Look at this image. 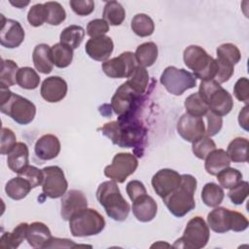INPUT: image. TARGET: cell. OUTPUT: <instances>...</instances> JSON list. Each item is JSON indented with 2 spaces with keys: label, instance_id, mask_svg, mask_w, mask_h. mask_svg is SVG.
Returning a JSON list of instances; mask_svg holds the SVG:
<instances>
[{
  "label": "cell",
  "instance_id": "obj_3",
  "mask_svg": "<svg viewBox=\"0 0 249 249\" xmlns=\"http://www.w3.org/2000/svg\"><path fill=\"white\" fill-rule=\"evenodd\" d=\"M96 198L109 218L117 222H123L127 218L130 206L122 196L115 181L101 183L96 190Z\"/></svg>",
  "mask_w": 249,
  "mask_h": 249
},
{
  "label": "cell",
  "instance_id": "obj_37",
  "mask_svg": "<svg viewBox=\"0 0 249 249\" xmlns=\"http://www.w3.org/2000/svg\"><path fill=\"white\" fill-rule=\"evenodd\" d=\"M132 31L139 37L151 36L155 31L154 20L146 14L135 15L130 23Z\"/></svg>",
  "mask_w": 249,
  "mask_h": 249
},
{
  "label": "cell",
  "instance_id": "obj_32",
  "mask_svg": "<svg viewBox=\"0 0 249 249\" xmlns=\"http://www.w3.org/2000/svg\"><path fill=\"white\" fill-rule=\"evenodd\" d=\"M103 19L109 25H121L125 18V11L122 4L118 1H108L103 9Z\"/></svg>",
  "mask_w": 249,
  "mask_h": 249
},
{
  "label": "cell",
  "instance_id": "obj_29",
  "mask_svg": "<svg viewBox=\"0 0 249 249\" xmlns=\"http://www.w3.org/2000/svg\"><path fill=\"white\" fill-rule=\"evenodd\" d=\"M158 54V46L154 42H145L139 45L134 53L138 65L145 68L152 66L156 62Z\"/></svg>",
  "mask_w": 249,
  "mask_h": 249
},
{
  "label": "cell",
  "instance_id": "obj_55",
  "mask_svg": "<svg viewBox=\"0 0 249 249\" xmlns=\"http://www.w3.org/2000/svg\"><path fill=\"white\" fill-rule=\"evenodd\" d=\"M238 123L240 127H242L245 130H248V105L247 104L239 112Z\"/></svg>",
  "mask_w": 249,
  "mask_h": 249
},
{
  "label": "cell",
  "instance_id": "obj_31",
  "mask_svg": "<svg viewBox=\"0 0 249 249\" xmlns=\"http://www.w3.org/2000/svg\"><path fill=\"white\" fill-rule=\"evenodd\" d=\"M202 202L208 207H217L220 205L225 197L224 190L216 183H206L201 191Z\"/></svg>",
  "mask_w": 249,
  "mask_h": 249
},
{
  "label": "cell",
  "instance_id": "obj_46",
  "mask_svg": "<svg viewBox=\"0 0 249 249\" xmlns=\"http://www.w3.org/2000/svg\"><path fill=\"white\" fill-rule=\"evenodd\" d=\"M217 65H218V72L214 80H216L219 84L228 82L234 72V65L231 62L217 57L216 59Z\"/></svg>",
  "mask_w": 249,
  "mask_h": 249
},
{
  "label": "cell",
  "instance_id": "obj_26",
  "mask_svg": "<svg viewBox=\"0 0 249 249\" xmlns=\"http://www.w3.org/2000/svg\"><path fill=\"white\" fill-rule=\"evenodd\" d=\"M231 160L227 152L223 149L213 150L206 158L204 167L208 174L216 176L221 170L230 166Z\"/></svg>",
  "mask_w": 249,
  "mask_h": 249
},
{
  "label": "cell",
  "instance_id": "obj_30",
  "mask_svg": "<svg viewBox=\"0 0 249 249\" xmlns=\"http://www.w3.org/2000/svg\"><path fill=\"white\" fill-rule=\"evenodd\" d=\"M248 139L245 137L233 138L227 148V154L233 162H247L248 156Z\"/></svg>",
  "mask_w": 249,
  "mask_h": 249
},
{
  "label": "cell",
  "instance_id": "obj_53",
  "mask_svg": "<svg viewBox=\"0 0 249 249\" xmlns=\"http://www.w3.org/2000/svg\"><path fill=\"white\" fill-rule=\"evenodd\" d=\"M125 191H126V194L131 201H134L136 198L147 194V190H146L144 184L138 180L129 181L126 184Z\"/></svg>",
  "mask_w": 249,
  "mask_h": 249
},
{
  "label": "cell",
  "instance_id": "obj_5",
  "mask_svg": "<svg viewBox=\"0 0 249 249\" xmlns=\"http://www.w3.org/2000/svg\"><path fill=\"white\" fill-rule=\"evenodd\" d=\"M183 59L196 79L201 81L215 79L218 72L217 62L203 48L196 45L187 47L183 53Z\"/></svg>",
  "mask_w": 249,
  "mask_h": 249
},
{
  "label": "cell",
  "instance_id": "obj_9",
  "mask_svg": "<svg viewBox=\"0 0 249 249\" xmlns=\"http://www.w3.org/2000/svg\"><path fill=\"white\" fill-rule=\"evenodd\" d=\"M210 237L209 227L200 216L192 218L184 230L183 235L178 238L173 247L187 249H200L206 246Z\"/></svg>",
  "mask_w": 249,
  "mask_h": 249
},
{
  "label": "cell",
  "instance_id": "obj_50",
  "mask_svg": "<svg viewBox=\"0 0 249 249\" xmlns=\"http://www.w3.org/2000/svg\"><path fill=\"white\" fill-rule=\"evenodd\" d=\"M69 5L72 11L81 17L89 16L94 10V2L92 0H71Z\"/></svg>",
  "mask_w": 249,
  "mask_h": 249
},
{
  "label": "cell",
  "instance_id": "obj_4",
  "mask_svg": "<svg viewBox=\"0 0 249 249\" xmlns=\"http://www.w3.org/2000/svg\"><path fill=\"white\" fill-rule=\"evenodd\" d=\"M0 111L18 124H28L36 115V106L27 98L14 93L9 89H1Z\"/></svg>",
  "mask_w": 249,
  "mask_h": 249
},
{
  "label": "cell",
  "instance_id": "obj_42",
  "mask_svg": "<svg viewBox=\"0 0 249 249\" xmlns=\"http://www.w3.org/2000/svg\"><path fill=\"white\" fill-rule=\"evenodd\" d=\"M215 149V142L207 135H203L192 143V151L199 160H205V158Z\"/></svg>",
  "mask_w": 249,
  "mask_h": 249
},
{
  "label": "cell",
  "instance_id": "obj_39",
  "mask_svg": "<svg viewBox=\"0 0 249 249\" xmlns=\"http://www.w3.org/2000/svg\"><path fill=\"white\" fill-rule=\"evenodd\" d=\"M184 106L186 108V113L196 116V117H203L209 111L208 105L206 102L201 98L198 92H195L190 94L184 102Z\"/></svg>",
  "mask_w": 249,
  "mask_h": 249
},
{
  "label": "cell",
  "instance_id": "obj_45",
  "mask_svg": "<svg viewBox=\"0 0 249 249\" xmlns=\"http://www.w3.org/2000/svg\"><path fill=\"white\" fill-rule=\"evenodd\" d=\"M248 194H249V184H248V182L247 181H241L235 187L230 189V192L228 193V196L233 204L239 205V204H242L244 202V200L248 196Z\"/></svg>",
  "mask_w": 249,
  "mask_h": 249
},
{
  "label": "cell",
  "instance_id": "obj_12",
  "mask_svg": "<svg viewBox=\"0 0 249 249\" xmlns=\"http://www.w3.org/2000/svg\"><path fill=\"white\" fill-rule=\"evenodd\" d=\"M42 170L44 173L42 183L43 194L50 198L61 197L68 188V182L63 170L56 165L46 166Z\"/></svg>",
  "mask_w": 249,
  "mask_h": 249
},
{
  "label": "cell",
  "instance_id": "obj_28",
  "mask_svg": "<svg viewBox=\"0 0 249 249\" xmlns=\"http://www.w3.org/2000/svg\"><path fill=\"white\" fill-rule=\"evenodd\" d=\"M27 228V223H20L13 230V231L4 232L0 238V247L5 249L18 248L21 242L26 239Z\"/></svg>",
  "mask_w": 249,
  "mask_h": 249
},
{
  "label": "cell",
  "instance_id": "obj_6",
  "mask_svg": "<svg viewBox=\"0 0 249 249\" xmlns=\"http://www.w3.org/2000/svg\"><path fill=\"white\" fill-rule=\"evenodd\" d=\"M198 93L208 105L209 111L220 117L228 115L233 107L231 93L214 79L201 81Z\"/></svg>",
  "mask_w": 249,
  "mask_h": 249
},
{
  "label": "cell",
  "instance_id": "obj_21",
  "mask_svg": "<svg viewBox=\"0 0 249 249\" xmlns=\"http://www.w3.org/2000/svg\"><path fill=\"white\" fill-rule=\"evenodd\" d=\"M59 139L53 134L42 135L35 143L34 152L43 160H50L56 158L60 152Z\"/></svg>",
  "mask_w": 249,
  "mask_h": 249
},
{
  "label": "cell",
  "instance_id": "obj_44",
  "mask_svg": "<svg viewBox=\"0 0 249 249\" xmlns=\"http://www.w3.org/2000/svg\"><path fill=\"white\" fill-rule=\"evenodd\" d=\"M27 20L30 25L34 27L41 26L47 20V10L46 7L41 3L33 5L27 14Z\"/></svg>",
  "mask_w": 249,
  "mask_h": 249
},
{
  "label": "cell",
  "instance_id": "obj_10",
  "mask_svg": "<svg viewBox=\"0 0 249 249\" xmlns=\"http://www.w3.org/2000/svg\"><path fill=\"white\" fill-rule=\"evenodd\" d=\"M160 81L165 89L173 95H181L196 86V78L193 73L175 66H167L161 73Z\"/></svg>",
  "mask_w": 249,
  "mask_h": 249
},
{
  "label": "cell",
  "instance_id": "obj_20",
  "mask_svg": "<svg viewBox=\"0 0 249 249\" xmlns=\"http://www.w3.org/2000/svg\"><path fill=\"white\" fill-rule=\"evenodd\" d=\"M114 43L109 36H99L88 40L85 46L87 54L96 61H106L112 54Z\"/></svg>",
  "mask_w": 249,
  "mask_h": 249
},
{
  "label": "cell",
  "instance_id": "obj_25",
  "mask_svg": "<svg viewBox=\"0 0 249 249\" xmlns=\"http://www.w3.org/2000/svg\"><path fill=\"white\" fill-rule=\"evenodd\" d=\"M32 60L35 68L39 72L43 74H49L53 71V61L52 57V52L50 46L47 44H39L34 48Z\"/></svg>",
  "mask_w": 249,
  "mask_h": 249
},
{
  "label": "cell",
  "instance_id": "obj_23",
  "mask_svg": "<svg viewBox=\"0 0 249 249\" xmlns=\"http://www.w3.org/2000/svg\"><path fill=\"white\" fill-rule=\"evenodd\" d=\"M8 167L15 173L22 172L29 165V150L25 143L17 142L7 157Z\"/></svg>",
  "mask_w": 249,
  "mask_h": 249
},
{
  "label": "cell",
  "instance_id": "obj_18",
  "mask_svg": "<svg viewBox=\"0 0 249 249\" xmlns=\"http://www.w3.org/2000/svg\"><path fill=\"white\" fill-rule=\"evenodd\" d=\"M88 207L86 195L80 190L67 191L60 201V215L63 220L69 221L72 216Z\"/></svg>",
  "mask_w": 249,
  "mask_h": 249
},
{
  "label": "cell",
  "instance_id": "obj_38",
  "mask_svg": "<svg viewBox=\"0 0 249 249\" xmlns=\"http://www.w3.org/2000/svg\"><path fill=\"white\" fill-rule=\"evenodd\" d=\"M17 84L24 89H35L40 84V76L31 67H21L17 74Z\"/></svg>",
  "mask_w": 249,
  "mask_h": 249
},
{
  "label": "cell",
  "instance_id": "obj_2",
  "mask_svg": "<svg viewBox=\"0 0 249 249\" xmlns=\"http://www.w3.org/2000/svg\"><path fill=\"white\" fill-rule=\"evenodd\" d=\"M197 181L191 174H182L179 186L162 198L168 211L175 217L181 218L196 207L195 193Z\"/></svg>",
  "mask_w": 249,
  "mask_h": 249
},
{
  "label": "cell",
  "instance_id": "obj_41",
  "mask_svg": "<svg viewBox=\"0 0 249 249\" xmlns=\"http://www.w3.org/2000/svg\"><path fill=\"white\" fill-rule=\"evenodd\" d=\"M47 10L46 22L50 25H59L66 18V12L61 4L55 1H49L44 3Z\"/></svg>",
  "mask_w": 249,
  "mask_h": 249
},
{
  "label": "cell",
  "instance_id": "obj_54",
  "mask_svg": "<svg viewBox=\"0 0 249 249\" xmlns=\"http://www.w3.org/2000/svg\"><path fill=\"white\" fill-rule=\"evenodd\" d=\"M80 246L79 244L74 243L71 239L68 238H58V237H51L45 248H74Z\"/></svg>",
  "mask_w": 249,
  "mask_h": 249
},
{
  "label": "cell",
  "instance_id": "obj_19",
  "mask_svg": "<svg viewBox=\"0 0 249 249\" xmlns=\"http://www.w3.org/2000/svg\"><path fill=\"white\" fill-rule=\"evenodd\" d=\"M67 90L68 87L64 79L58 76H51L43 81L40 93L47 102L55 103L66 96Z\"/></svg>",
  "mask_w": 249,
  "mask_h": 249
},
{
  "label": "cell",
  "instance_id": "obj_1",
  "mask_svg": "<svg viewBox=\"0 0 249 249\" xmlns=\"http://www.w3.org/2000/svg\"><path fill=\"white\" fill-rule=\"evenodd\" d=\"M100 129L113 144L124 148H137L146 138V128L134 114L119 117L117 121L106 123Z\"/></svg>",
  "mask_w": 249,
  "mask_h": 249
},
{
  "label": "cell",
  "instance_id": "obj_11",
  "mask_svg": "<svg viewBox=\"0 0 249 249\" xmlns=\"http://www.w3.org/2000/svg\"><path fill=\"white\" fill-rule=\"evenodd\" d=\"M138 167V160L130 153H118L112 163L104 168V175L116 183H124Z\"/></svg>",
  "mask_w": 249,
  "mask_h": 249
},
{
  "label": "cell",
  "instance_id": "obj_13",
  "mask_svg": "<svg viewBox=\"0 0 249 249\" xmlns=\"http://www.w3.org/2000/svg\"><path fill=\"white\" fill-rule=\"evenodd\" d=\"M140 96L124 82L117 89L112 96L111 107L119 117L134 114L140 101Z\"/></svg>",
  "mask_w": 249,
  "mask_h": 249
},
{
  "label": "cell",
  "instance_id": "obj_56",
  "mask_svg": "<svg viewBox=\"0 0 249 249\" xmlns=\"http://www.w3.org/2000/svg\"><path fill=\"white\" fill-rule=\"evenodd\" d=\"M10 3H11L13 6H16L17 8L21 9V8H23V7L27 6V5L29 4V1H25V2H23V1H16V2L10 1Z\"/></svg>",
  "mask_w": 249,
  "mask_h": 249
},
{
  "label": "cell",
  "instance_id": "obj_16",
  "mask_svg": "<svg viewBox=\"0 0 249 249\" xmlns=\"http://www.w3.org/2000/svg\"><path fill=\"white\" fill-rule=\"evenodd\" d=\"M1 29H0V44L7 49L18 48L24 40L25 33L21 24L11 18H5L1 15Z\"/></svg>",
  "mask_w": 249,
  "mask_h": 249
},
{
  "label": "cell",
  "instance_id": "obj_40",
  "mask_svg": "<svg viewBox=\"0 0 249 249\" xmlns=\"http://www.w3.org/2000/svg\"><path fill=\"white\" fill-rule=\"evenodd\" d=\"M220 186L224 189H231L242 181V173L233 167H226L221 170L217 175Z\"/></svg>",
  "mask_w": 249,
  "mask_h": 249
},
{
  "label": "cell",
  "instance_id": "obj_24",
  "mask_svg": "<svg viewBox=\"0 0 249 249\" xmlns=\"http://www.w3.org/2000/svg\"><path fill=\"white\" fill-rule=\"evenodd\" d=\"M52 237L49 227L42 222H33L28 224L26 231V240L31 247L45 248Z\"/></svg>",
  "mask_w": 249,
  "mask_h": 249
},
{
  "label": "cell",
  "instance_id": "obj_34",
  "mask_svg": "<svg viewBox=\"0 0 249 249\" xmlns=\"http://www.w3.org/2000/svg\"><path fill=\"white\" fill-rule=\"evenodd\" d=\"M51 52L54 66L58 68H65L71 64L74 53L73 49L69 46L59 42L51 48Z\"/></svg>",
  "mask_w": 249,
  "mask_h": 249
},
{
  "label": "cell",
  "instance_id": "obj_27",
  "mask_svg": "<svg viewBox=\"0 0 249 249\" xmlns=\"http://www.w3.org/2000/svg\"><path fill=\"white\" fill-rule=\"evenodd\" d=\"M31 189L32 187L29 181L20 175L10 179L5 186V192L7 196L14 200L24 198L29 194Z\"/></svg>",
  "mask_w": 249,
  "mask_h": 249
},
{
  "label": "cell",
  "instance_id": "obj_15",
  "mask_svg": "<svg viewBox=\"0 0 249 249\" xmlns=\"http://www.w3.org/2000/svg\"><path fill=\"white\" fill-rule=\"evenodd\" d=\"M205 125L201 117L183 114L177 123L178 134L187 142L193 143L199 137L205 135Z\"/></svg>",
  "mask_w": 249,
  "mask_h": 249
},
{
  "label": "cell",
  "instance_id": "obj_43",
  "mask_svg": "<svg viewBox=\"0 0 249 249\" xmlns=\"http://www.w3.org/2000/svg\"><path fill=\"white\" fill-rule=\"evenodd\" d=\"M217 57L225 59L231 64L235 65L241 58V53L238 48L231 43H225L220 45L216 50Z\"/></svg>",
  "mask_w": 249,
  "mask_h": 249
},
{
  "label": "cell",
  "instance_id": "obj_8",
  "mask_svg": "<svg viewBox=\"0 0 249 249\" xmlns=\"http://www.w3.org/2000/svg\"><path fill=\"white\" fill-rule=\"evenodd\" d=\"M103 216L92 208H85L69 220L71 234L75 237L91 236L100 233L105 228Z\"/></svg>",
  "mask_w": 249,
  "mask_h": 249
},
{
  "label": "cell",
  "instance_id": "obj_35",
  "mask_svg": "<svg viewBox=\"0 0 249 249\" xmlns=\"http://www.w3.org/2000/svg\"><path fill=\"white\" fill-rule=\"evenodd\" d=\"M18 64L12 59H2L0 70V88L9 89L16 85L17 74L18 71Z\"/></svg>",
  "mask_w": 249,
  "mask_h": 249
},
{
  "label": "cell",
  "instance_id": "obj_7",
  "mask_svg": "<svg viewBox=\"0 0 249 249\" xmlns=\"http://www.w3.org/2000/svg\"><path fill=\"white\" fill-rule=\"evenodd\" d=\"M207 224L210 229L218 233H225L229 231H243L248 226L247 218L240 212L226 207H215L207 215Z\"/></svg>",
  "mask_w": 249,
  "mask_h": 249
},
{
  "label": "cell",
  "instance_id": "obj_47",
  "mask_svg": "<svg viewBox=\"0 0 249 249\" xmlns=\"http://www.w3.org/2000/svg\"><path fill=\"white\" fill-rule=\"evenodd\" d=\"M18 175H20L24 177L26 180H28L32 189L42 185L44 179L43 170L33 165H28L22 172L18 173Z\"/></svg>",
  "mask_w": 249,
  "mask_h": 249
},
{
  "label": "cell",
  "instance_id": "obj_51",
  "mask_svg": "<svg viewBox=\"0 0 249 249\" xmlns=\"http://www.w3.org/2000/svg\"><path fill=\"white\" fill-rule=\"evenodd\" d=\"M233 94L235 98L246 104L249 101V81L246 77L239 78L233 87Z\"/></svg>",
  "mask_w": 249,
  "mask_h": 249
},
{
  "label": "cell",
  "instance_id": "obj_48",
  "mask_svg": "<svg viewBox=\"0 0 249 249\" xmlns=\"http://www.w3.org/2000/svg\"><path fill=\"white\" fill-rule=\"evenodd\" d=\"M108 31H109V24L103 18L92 19L87 25V34L90 38L103 36Z\"/></svg>",
  "mask_w": 249,
  "mask_h": 249
},
{
  "label": "cell",
  "instance_id": "obj_14",
  "mask_svg": "<svg viewBox=\"0 0 249 249\" xmlns=\"http://www.w3.org/2000/svg\"><path fill=\"white\" fill-rule=\"evenodd\" d=\"M136 66L134 53L131 52H124L119 56L104 61L102 63V70L109 78L122 79L128 78Z\"/></svg>",
  "mask_w": 249,
  "mask_h": 249
},
{
  "label": "cell",
  "instance_id": "obj_17",
  "mask_svg": "<svg viewBox=\"0 0 249 249\" xmlns=\"http://www.w3.org/2000/svg\"><path fill=\"white\" fill-rule=\"evenodd\" d=\"M181 182V174L170 168L160 169L153 176L151 184L155 193L163 198L174 191Z\"/></svg>",
  "mask_w": 249,
  "mask_h": 249
},
{
  "label": "cell",
  "instance_id": "obj_22",
  "mask_svg": "<svg viewBox=\"0 0 249 249\" xmlns=\"http://www.w3.org/2000/svg\"><path fill=\"white\" fill-rule=\"evenodd\" d=\"M158 212L156 200L147 194L132 201V213L134 217L143 223L152 221Z\"/></svg>",
  "mask_w": 249,
  "mask_h": 249
},
{
  "label": "cell",
  "instance_id": "obj_33",
  "mask_svg": "<svg viewBox=\"0 0 249 249\" xmlns=\"http://www.w3.org/2000/svg\"><path fill=\"white\" fill-rule=\"evenodd\" d=\"M85 37V29L80 25H69L65 27L59 36L60 43L65 44L73 50L78 49Z\"/></svg>",
  "mask_w": 249,
  "mask_h": 249
},
{
  "label": "cell",
  "instance_id": "obj_49",
  "mask_svg": "<svg viewBox=\"0 0 249 249\" xmlns=\"http://www.w3.org/2000/svg\"><path fill=\"white\" fill-rule=\"evenodd\" d=\"M16 144H17V137L15 132L8 127H2L1 146H0L1 155H8Z\"/></svg>",
  "mask_w": 249,
  "mask_h": 249
},
{
  "label": "cell",
  "instance_id": "obj_36",
  "mask_svg": "<svg viewBox=\"0 0 249 249\" xmlns=\"http://www.w3.org/2000/svg\"><path fill=\"white\" fill-rule=\"evenodd\" d=\"M126 83L136 93L142 95L148 87L149 73L145 67L137 65L131 75L127 78Z\"/></svg>",
  "mask_w": 249,
  "mask_h": 249
},
{
  "label": "cell",
  "instance_id": "obj_52",
  "mask_svg": "<svg viewBox=\"0 0 249 249\" xmlns=\"http://www.w3.org/2000/svg\"><path fill=\"white\" fill-rule=\"evenodd\" d=\"M207 120V128L205 130V135L212 137L216 135L223 126V119L222 117L208 111L205 115Z\"/></svg>",
  "mask_w": 249,
  "mask_h": 249
}]
</instances>
